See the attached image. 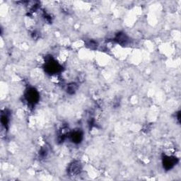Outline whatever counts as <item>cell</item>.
Returning <instances> with one entry per match:
<instances>
[{"mask_svg": "<svg viewBox=\"0 0 181 181\" xmlns=\"http://www.w3.org/2000/svg\"><path fill=\"white\" fill-rule=\"evenodd\" d=\"M81 166L79 162L73 163L70 167V172L72 175H77L80 172Z\"/></svg>", "mask_w": 181, "mask_h": 181, "instance_id": "1", "label": "cell"}]
</instances>
